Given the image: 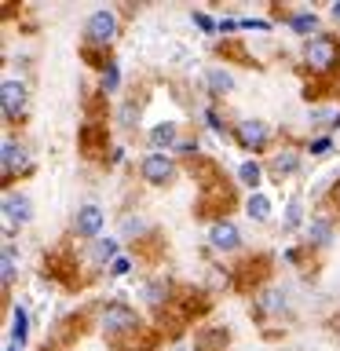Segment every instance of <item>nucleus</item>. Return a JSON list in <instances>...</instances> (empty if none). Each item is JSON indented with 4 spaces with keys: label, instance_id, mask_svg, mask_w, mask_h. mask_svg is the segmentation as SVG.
I'll use <instances>...</instances> for the list:
<instances>
[{
    "label": "nucleus",
    "instance_id": "f257e3e1",
    "mask_svg": "<svg viewBox=\"0 0 340 351\" xmlns=\"http://www.w3.org/2000/svg\"><path fill=\"white\" fill-rule=\"evenodd\" d=\"M304 59L311 70L318 73H326V70H333V66L340 62V44L337 37H329V33H318V37L307 40V48H304Z\"/></svg>",
    "mask_w": 340,
    "mask_h": 351
},
{
    "label": "nucleus",
    "instance_id": "f03ea898",
    "mask_svg": "<svg viewBox=\"0 0 340 351\" xmlns=\"http://www.w3.org/2000/svg\"><path fill=\"white\" fill-rule=\"evenodd\" d=\"M88 44H110L114 40V33H117V15L114 11H95L92 19H88Z\"/></svg>",
    "mask_w": 340,
    "mask_h": 351
},
{
    "label": "nucleus",
    "instance_id": "7ed1b4c3",
    "mask_svg": "<svg viewBox=\"0 0 340 351\" xmlns=\"http://www.w3.org/2000/svg\"><path fill=\"white\" fill-rule=\"evenodd\" d=\"M136 326H139V315L125 304H110L103 311V329L106 333H128V329H136Z\"/></svg>",
    "mask_w": 340,
    "mask_h": 351
},
{
    "label": "nucleus",
    "instance_id": "20e7f679",
    "mask_svg": "<svg viewBox=\"0 0 340 351\" xmlns=\"http://www.w3.org/2000/svg\"><path fill=\"white\" fill-rule=\"evenodd\" d=\"M0 103H4L8 121H19L22 114H26V84L22 81H4V88H0Z\"/></svg>",
    "mask_w": 340,
    "mask_h": 351
},
{
    "label": "nucleus",
    "instance_id": "39448f33",
    "mask_svg": "<svg viewBox=\"0 0 340 351\" xmlns=\"http://www.w3.org/2000/svg\"><path fill=\"white\" fill-rule=\"evenodd\" d=\"M172 176H175L172 158H165V154H147L143 158V180L147 183H169Z\"/></svg>",
    "mask_w": 340,
    "mask_h": 351
},
{
    "label": "nucleus",
    "instance_id": "423d86ee",
    "mask_svg": "<svg viewBox=\"0 0 340 351\" xmlns=\"http://www.w3.org/2000/svg\"><path fill=\"white\" fill-rule=\"evenodd\" d=\"M4 180H11L15 172H29V154H26V147L22 143H15V139H4Z\"/></svg>",
    "mask_w": 340,
    "mask_h": 351
},
{
    "label": "nucleus",
    "instance_id": "0eeeda50",
    "mask_svg": "<svg viewBox=\"0 0 340 351\" xmlns=\"http://www.w3.org/2000/svg\"><path fill=\"white\" fill-rule=\"evenodd\" d=\"M73 230L81 238H99V230H103V208L99 205H84V208H77V216H73Z\"/></svg>",
    "mask_w": 340,
    "mask_h": 351
},
{
    "label": "nucleus",
    "instance_id": "6e6552de",
    "mask_svg": "<svg viewBox=\"0 0 340 351\" xmlns=\"http://www.w3.org/2000/svg\"><path fill=\"white\" fill-rule=\"evenodd\" d=\"M238 143L245 150H260L263 143H267V125L256 117H245V121H238Z\"/></svg>",
    "mask_w": 340,
    "mask_h": 351
},
{
    "label": "nucleus",
    "instance_id": "1a4fd4ad",
    "mask_svg": "<svg viewBox=\"0 0 340 351\" xmlns=\"http://www.w3.org/2000/svg\"><path fill=\"white\" fill-rule=\"evenodd\" d=\"M208 238H212V245L216 249H223V252H230V249H238V227L234 223H227V219H219V223H212V230H208Z\"/></svg>",
    "mask_w": 340,
    "mask_h": 351
},
{
    "label": "nucleus",
    "instance_id": "9d476101",
    "mask_svg": "<svg viewBox=\"0 0 340 351\" xmlns=\"http://www.w3.org/2000/svg\"><path fill=\"white\" fill-rule=\"evenodd\" d=\"M4 213H8V219H15V223H29V216H33L29 197L26 194H4Z\"/></svg>",
    "mask_w": 340,
    "mask_h": 351
},
{
    "label": "nucleus",
    "instance_id": "9b49d317",
    "mask_svg": "<svg viewBox=\"0 0 340 351\" xmlns=\"http://www.w3.org/2000/svg\"><path fill=\"white\" fill-rule=\"evenodd\" d=\"M150 143H154V150L172 147V143H175V125H172V121H161V125L150 132Z\"/></svg>",
    "mask_w": 340,
    "mask_h": 351
},
{
    "label": "nucleus",
    "instance_id": "f8f14e48",
    "mask_svg": "<svg viewBox=\"0 0 340 351\" xmlns=\"http://www.w3.org/2000/svg\"><path fill=\"white\" fill-rule=\"evenodd\" d=\"M208 88H212L216 95H227L230 88H234V77H230L227 70H219V66H216V70H208Z\"/></svg>",
    "mask_w": 340,
    "mask_h": 351
},
{
    "label": "nucleus",
    "instance_id": "ddd939ff",
    "mask_svg": "<svg viewBox=\"0 0 340 351\" xmlns=\"http://www.w3.org/2000/svg\"><path fill=\"white\" fill-rule=\"evenodd\" d=\"M271 165H274V172L282 176V172H296V169H300V158H296L293 150H282V154H274Z\"/></svg>",
    "mask_w": 340,
    "mask_h": 351
},
{
    "label": "nucleus",
    "instance_id": "4468645a",
    "mask_svg": "<svg viewBox=\"0 0 340 351\" xmlns=\"http://www.w3.org/2000/svg\"><path fill=\"white\" fill-rule=\"evenodd\" d=\"M245 213H249L252 219H267V216H271V202H267L263 194H252L249 205H245Z\"/></svg>",
    "mask_w": 340,
    "mask_h": 351
},
{
    "label": "nucleus",
    "instance_id": "2eb2a0df",
    "mask_svg": "<svg viewBox=\"0 0 340 351\" xmlns=\"http://www.w3.org/2000/svg\"><path fill=\"white\" fill-rule=\"evenodd\" d=\"M11 340L22 348L26 344V311L22 307H15V315H11Z\"/></svg>",
    "mask_w": 340,
    "mask_h": 351
},
{
    "label": "nucleus",
    "instance_id": "dca6fc26",
    "mask_svg": "<svg viewBox=\"0 0 340 351\" xmlns=\"http://www.w3.org/2000/svg\"><path fill=\"white\" fill-rule=\"evenodd\" d=\"M0 263H4V271H0V278H4V285H11V278H15V245H4V256H0Z\"/></svg>",
    "mask_w": 340,
    "mask_h": 351
},
{
    "label": "nucleus",
    "instance_id": "f3484780",
    "mask_svg": "<svg viewBox=\"0 0 340 351\" xmlns=\"http://www.w3.org/2000/svg\"><path fill=\"white\" fill-rule=\"evenodd\" d=\"M307 234H311L315 245H326L329 241V219H311V223H307Z\"/></svg>",
    "mask_w": 340,
    "mask_h": 351
},
{
    "label": "nucleus",
    "instance_id": "a211bd4d",
    "mask_svg": "<svg viewBox=\"0 0 340 351\" xmlns=\"http://www.w3.org/2000/svg\"><path fill=\"white\" fill-rule=\"evenodd\" d=\"M117 241L114 238H95V260H114Z\"/></svg>",
    "mask_w": 340,
    "mask_h": 351
},
{
    "label": "nucleus",
    "instance_id": "6ab92c4d",
    "mask_svg": "<svg viewBox=\"0 0 340 351\" xmlns=\"http://www.w3.org/2000/svg\"><path fill=\"white\" fill-rule=\"evenodd\" d=\"M238 176H241V183H245V186H256V183H260V165H256V161H245V165L238 169Z\"/></svg>",
    "mask_w": 340,
    "mask_h": 351
},
{
    "label": "nucleus",
    "instance_id": "aec40b11",
    "mask_svg": "<svg viewBox=\"0 0 340 351\" xmlns=\"http://www.w3.org/2000/svg\"><path fill=\"white\" fill-rule=\"evenodd\" d=\"M315 22H318L315 11H304V15L293 19V29H296V33H307V29H315Z\"/></svg>",
    "mask_w": 340,
    "mask_h": 351
},
{
    "label": "nucleus",
    "instance_id": "412c9836",
    "mask_svg": "<svg viewBox=\"0 0 340 351\" xmlns=\"http://www.w3.org/2000/svg\"><path fill=\"white\" fill-rule=\"evenodd\" d=\"M117 77H121V73H117V66L110 62L106 70H103V88H106V92H114V88H117Z\"/></svg>",
    "mask_w": 340,
    "mask_h": 351
},
{
    "label": "nucleus",
    "instance_id": "4be33fe9",
    "mask_svg": "<svg viewBox=\"0 0 340 351\" xmlns=\"http://www.w3.org/2000/svg\"><path fill=\"white\" fill-rule=\"evenodd\" d=\"M300 223V202H289V208H285V227H296Z\"/></svg>",
    "mask_w": 340,
    "mask_h": 351
},
{
    "label": "nucleus",
    "instance_id": "5701e85b",
    "mask_svg": "<svg viewBox=\"0 0 340 351\" xmlns=\"http://www.w3.org/2000/svg\"><path fill=\"white\" fill-rule=\"evenodd\" d=\"M161 293H165V289H161L158 282H154V285H147V300H150V304H161V300H165Z\"/></svg>",
    "mask_w": 340,
    "mask_h": 351
},
{
    "label": "nucleus",
    "instance_id": "b1692460",
    "mask_svg": "<svg viewBox=\"0 0 340 351\" xmlns=\"http://www.w3.org/2000/svg\"><path fill=\"white\" fill-rule=\"evenodd\" d=\"M311 154H318V158H322V154H329V139H315V143H311Z\"/></svg>",
    "mask_w": 340,
    "mask_h": 351
},
{
    "label": "nucleus",
    "instance_id": "393cba45",
    "mask_svg": "<svg viewBox=\"0 0 340 351\" xmlns=\"http://www.w3.org/2000/svg\"><path fill=\"white\" fill-rule=\"evenodd\" d=\"M128 267H132V263H128L125 256H117V260H114V267H110V271H114V274H128Z\"/></svg>",
    "mask_w": 340,
    "mask_h": 351
},
{
    "label": "nucleus",
    "instance_id": "a878e982",
    "mask_svg": "<svg viewBox=\"0 0 340 351\" xmlns=\"http://www.w3.org/2000/svg\"><path fill=\"white\" fill-rule=\"evenodd\" d=\"M194 22H197L202 29H212V19H208V15H194Z\"/></svg>",
    "mask_w": 340,
    "mask_h": 351
},
{
    "label": "nucleus",
    "instance_id": "bb28decb",
    "mask_svg": "<svg viewBox=\"0 0 340 351\" xmlns=\"http://www.w3.org/2000/svg\"><path fill=\"white\" fill-rule=\"evenodd\" d=\"M333 19H340V4H333Z\"/></svg>",
    "mask_w": 340,
    "mask_h": 351
},
{
    "label": "nucleus",
    "instance_id": "cd10ccee",
    "mask_svg": "<svg viewBox=\"0 0 340 351\" xmlns=\"http://www.w3.org/2000/svg\"><path fill=\"white\" fill-rule=\"evenodd\" d=\"M333 326H337V329H340V315H337V318H333Z\"/></svg>",
    "mask_w": 340,
    "mask_h": 351
},
{
    "label": "nucleus",
    "instance_id": "c85d7f7f",
    "mask_svg": "<svg viewBox=\"0 0 340 351\" xmlns=\"http://www.w3.org/2000/svg\"><path fill=\"white\" fill-rule=\"evenodd\" d=\"M8 351H19V344H11V348H8Z\"/></svg>",
    "mask_w": 340,
    "mask_h": 351
},
{
    "label": "nucleus",
    "instance_id": "c756f323",
    "mask_svg": "<svg viewBox=\"0 0 340 351\" xmlns=\"http://www.w3.org/2000/svg\"><path fill=\"white\" fill-rule=\"evenodd\" d=\"M337 194H340V191H337Z\"/></svg>",
    "mask_w": 340,
    "mask_h": 351
}]
</instances>
